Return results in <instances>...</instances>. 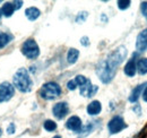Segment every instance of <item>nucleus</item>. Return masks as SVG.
Here are the masks:
<instances>
[{
    "label": "nucleus",
    "instance_id": "25",
    "mask_svg": "<svg viewBox=\"0 0 147 138\" xmlns=\"http://www.w3.org/2000/svg\"><path fill=\"white\" fill-rule=\"evenodd\" d=\"M67 88L69 89V91H75L76 88H77V85H76V83H75V80H68V83H67Z\"/></svg>",
    "mask_w": 147,
    "mask_h": 138
},
{
    "label": "nucleus",
    "instance_id": "33",
    "mask_svg": "<svg viewBox=\"0 0 147 138\" xmlns=\"http://www.w3.org/2000/svg\"><path fill=\"white\" fill-rule=\"evenodd\" d=\"M146 18H147V16H146Z\"/></svg>",
    "mask_w": 147,
    "mask_h": 138
},
{
    "label": "nucleus",
    "instance_id": "6",
    "mask_svg": "<svg viewBox=\"0 0 147 138\" xmlns=\"http://www.w3.org/2000/svg\"><path fill=\"white\" fill-rule=\"evenodd\" d=\"M15 95V87L8 82L0 84V103L8 102Z\"/></svg>",
    "mask_w": 147,
    "mask_h": 138
},
{
    "label": "nucleus",
    "instance_id": "22",
    "mask_svg": "<svg viewBox=\"0 0 147 138\" xmlns=\"http://www.w3.org/2000/svg\"><path fill=\"white\" fill-rule=\"evenodd\" d=\"M74 80H75V83H76V85H77V86L80 87V86H83V85H84L88 79H87L85 76H83V75H77V76L75 77V79H74Z\"/></svg>",
    "mask_w": 147,
    "mask_h": 138
},
{
    "label": "nucleus",
    "instance_id": "9",
    "mask_svg": "<svg viewBox=\"0 0 147 138\" xmlns=\"http://www.w3.org/2000/svg\"><path fill=\"white\" fill-rule=\"evenodd\" d=\"M136 50H137V52H144L147 50V28L143 30L137 35Z\"/></svg>",
    "mask_w": 147,
    "mask_h": 138
},
{
    "label": "nucleus",
    "instance_id": "18",
    "mask_svg": "<svg viewBox=\"0 0 147 138\" xmlns=\"http://www.w3.org/2000/svg\"><path fill=\"white\" fill-rule=\"evenodd\" d=\"M95 129V123L94 122H90V123H87L86 126H84V127H82V129L78 131V137L79 138H83V137H86L87 135H90L91 133H92L93 130Z\"/></svg>",
    "mask_w": 147,
    "mask_h": 138
},
{
    "label": "nucleus",
    "instance_id": "24",
    "mask_svg": "<svg viewBox=\"0 0 147 138\" xmlns=\"http://www.w3.org/2000/svg\"><path fill=\"white\" fill-rule=\"evenodd\" d=\"M6 131H7L8 135H13V134H15V131H16V126H15V123H14V122L9 123V126L7 127Z\"/></svg>",
    "mask_w": 147,
    "mask_h": 138
},
{
    "label": "nucleus",
    "instance_id": "26",
    "mask_svg": "<svg viewBox=\"0 0 147 138\" xmlns=\"http://www.w3.org/2000/svg\"><path fill=\"white\" fill-rule=\"evenodd\" d=\"M140 10H142V14L146 17L147 16V1L142 2V5H140Z\"/></svg>",
    "mask_w": 147,
    "mask_h": 138
},
{
    "label": "nucleus",
    "instance_id": "14",
    "mask_svg": "<svg viewBox=\"0 0 147 138\" xmlns=\"http://www.w3.org/2000/svg\"><path fill=\"white\" fill-rule=\"evenodd\" d=\"M25 16L27 17L28 20L34 22V20H36L37 18L41 16V12L36 7H28L25 10Z\"/></svg>",
    "mask_w": 147,
    "mask_h": 138
},
{
    "label": "nucleus",
    "instance_id": "21",
    "mask_svg": "<svg viewBox=\"0 0 147 138\" xmlns=\"http://www.w3.org/2000/svg\"><path fill=\"white\" fill-rule=\"evenodd\" d=\"M117 5H118V8L120 10H126V9H128L129 7H130L131 1H129V0H119L117 2Z\"/></svg>",
    "mask_w": 147,
    "mask_h": 138
},
{
    "label": "nucleus",
    "instance_id": "3",
    "mask_svg": "<svg viewBox=\"0 0 147 138\" xmlns=\"http://www.w3.org/2000/svg\"><path fill=\"white\" fill-rule=\"evenodd\" d=\"M61 87L58 83L55 82H48L45 84H43V86L41 87L38 94L42 99L47 100V101H51L55 100L57 97H59L61 95Z\"/></svg>",
    "mask_w": 147,
    "mask_h": 138
},
{
    "label": "nucleus",
    "instance_id": "11",
    "mask_svg": "<svg viewBox=\"0 0 147 138\" xmlns=\"http://www.w3.org/2000/svg\"><path fill=\"white\" fill-rule=\"evenodd\" d=\"M136 55H137V53H134L132 58L129 59V61L126 64V66L123 68L125 75L128 76V77H134L136 75V72H137V68H136Z\"/></svg>",
    "mask_w": 147,
    "mask_h": 138
},
{
    "label": "nucleus",
    "instance_id": "17",
    "mask_svg": "<svg viewBox=\"0 0 147 138\" xmlns=\"http://www.w3.org/2000/svg\"><path fill=\"white\" fill-rule=\"evenodd\" d=\"M78 58H79V51L77 49H75V48H70L67 52V61L70 65H74V64L77 62Z\"/></svg>",
    "mask_w": 147,
    "mask_h": 138
},
{
    "label": "nucleus",
    "instance_id": "27",
    "mask_svg": "<svg viewBox=\"0 0 147 138\" xmlns=\"http://www.w3.org/2000/svg\"><path fill=\"white\" fill-rule=\"evenodd\" d=\"M80 43H82V45H84V47H88V45H90V39H88L87 36H83V37L80 39Z\"/></svg>",
    "mask_w": 147,
    "mask_h": 138
},
{
    "label": "nucleus",
    "instance_id": "15",
    "mask_svg": "<svg viewBox=\"0 0 147 138\" xmlns=\"http://www.w3.org/2000/svg\"><path fill=\"white\" fill-rule=\"evenodd\" d=\"M0 10H1L2 16H5V17H10V16L14 14V12H15L16 9H15V6H14L13 2H5V3L2 5V8H1Z\"/></svg>",
    "mask_w": 147,
    "mask_h": 138
},
{
    "label": "nucleus",
    "instance_id": "10",
    "mask_svg": "<svg viewBox=\"0 0 147 138\" xmlns=\"http://www.w3.org/2000/svg\"><path fill=\"white\" fill-rule=\"evenodd\" d=\"M82 127H83L82 119L77 116H71L66 122V128L71 131H75V133H78L82 129Z\"/></svg>",
    "mask_w": 147,
    "mask_h": 138
},
{
    "label": "nucleus",
    "instance_id": "5",
    "mask_svg": "<svg viewBox=\"0 0 147 138\" xmlns=\"http://www.w3.org/2000/svg\"><path fill=\"white\" fill-rule=\"evenodd\" d=\"M126 128H127V123L125 122V119L121 116H114L108 123V129L111 135L119 134Z\"/></svg>",
    "mask_w": 147,
    "mask_h": 138
},
{
    "label": "nucleus",
    "instance_id": "7",
    "mask_svg": "<svg viewBox=\"0 0 147 138\" xmlns=\"http://www.w3.org/2000/svg\"><path fill=\"white\" fill-rule=\"evenodd\" d=\"M69 113V105L67 102H58L52 108V114L58 120H62Z\"/></svg>",
    "mask_w": 147,
    "mask_h": 138
},
{
    "label": "nucleus",
    "instance_id": "23",
    "mask_svg": "<svg viewBox=\"0 0 147 138\" xmlns=\"http://www.w3.org/2000/svg\"><path fill=\"white\" fill-rule=\"evenodd\" d=\"M87 16H88V13H87V12H80V13L76 16V23H78V24H83V23L86 20Z\"/></svg>",
    "mask_w": 147,
    "mask_h": 138
},
{
    "label": "nucleus",
    "instance_id": "13",
    "mask_svg": "<svg viewBox=\"0 0 147 138\" xmlns=\"http://www.w3.org/2000/svg\"><path fill=\"white\" fill-rule=\"evenodd\" d=\"M86 111H87V113H88L90 116H97V114H100L101 111H102V104H101L100 101H97V100L92 101L91 103L87 105Z\"/></svg>",
    "mask_w": 147,
    "mask_h": 138
},
{
    "label": "nucleus",
    "instance_id": "29",
    "mask_svg": "<svg viewBox=\"0 0 147 138\" xmlns=\"http://www.w3.org/2000/svg\"><path fill=\"white\" fill-rule=\"evenodd\" d=\"M142 97H143V100L147 102V86L145 87V89L143 91V93H142Z\"/></svg>",
    "mask_w": 147,
    "mask_h": 138
},
{
    "label": "nucleus",
    "instance_id": "2",
    "mask_svg": "<svg viewBox=\"0 0 147 138\" xmlns=\"http://www.w3.org/2000/svg\"><path fill=\"white\" fill-rule=\"evenodd\" d=\"M13 86L22 93H28L33 88V80L25 68H19L13 77Z\"/></svg>",
    "mask_w": 147,
    "mask_h": 138
},
{
    "label": "nucleus",
    "instance_id": "32",
    "mask_svg": "<svg viewBox=\"0 0 147 138\" xmlns=\"http://www.w3.org/2000/svg\"><path fill=\"white\" fill-rule=\"evenodd\" d=\"M1 134H2V131H1V129H0V136H1Z\"/></svg>",
    "mask_w": 147,
    "mask_h": 138
},
{
    "label": "nucleus",
    "instance_id": "19",
    "mask_svg": "<svg viewBox=\"0 0 147 138\" xmlns=\"http://www.w3.org/2000/svg\"><path fill=\"white\" fill-rule=\"evenodd\" d=\"M11 39H13V36L10 34L0 31V49H1V48H5V47L11 41Z\"/></svg>",
    "mask_w": 147,
    "mask_h": 138
},
{
    "label": "nucleus",
    "instance_id": "31",
    "mask_svg": "<svg viewBox=\"0 0 147 138\" xmlns=\"http://www.w3.org/2000/svg\"><path fill=\"white\" fill-rule=\"evenodd\" d=\"M1 16H2V14H1V10H0V19H1Z\"/></svg>",
    "mask_w": 147,
    "mask_h": 138
},
{
    "label": "nucleus",
    "instance_id": "28",
    "mask_svg": "<svg viewBox=\"0 0 147 138\" xmlns=\"http://www.w3.org/2000/svg\"><path fill=\"white\" fill-rule=\"evenodd\" d=\"M13 3H14V6H15V9L17 10V9H19V8L22 7L23 1H13Z\"/></svg>",
    "mask_w": 147,
    "mask_h": 138
},
{
    "label": "nucleus",
    "instance_id": "16",
    "mask_svg": "<svg viewBox=\"0 0 147 138\" xmlns=\"http://www.w3.org/2000/svg\"><path fill=\"white\" fill-rule=\"evenodd\" d=\"M136 68L139 75L144 76L147 74V58H139L136 61Z\"/></svg>",
    "mask_w": 147,
    "mask_h": 138
},
{
    "label": "nucleus",
    "instance_id": "30",
    "mask_svg": "<svg viewBox=\"0 0 147 138\" xmlns=\"http://www.w3.org/2000/svg\"><path fill=\"white\" fill-rule=\"evenodd\" d=\"M52 138H61V136H60V135H57V136H55V137H52Z\"/></svg>",
    "mask_w": 147,
    "mask_h": 138
},
{
    "label": "nucleus",
    "instance_id": "12",
    "mask_svg": "<svg viewBox=\"0 0 147 138\" xmlns=\"http://www.w3.org/2000/svg\"><path fill=\"white\" fill-rule=\"evenodd\" d=\"M146 86H147V82L146 83H144V84H139V85H137V86L135 87V88L131 91L130 95H129V102H131V103H136V102L138 101V99L140 97L143 91L145 89V87Z\"/></svg>",
    "mask_w": 147,
    "mask_h": 138
},
{
    "label": "nucleus",
    "instance_id": "1",
    "mask_svg": "<svg viewBox=\"0 0 147 138\" xmlns=\"http://www.w3.org/2000/svg\"><path fill=\"white\" fill-rule=\"evenodd\" d=\"M127 54H128L127 48L121 45L96 65V74L102 83L109 84L112 82L118 70V67L125 61Z\"/></svg>",
    "mask_w": 147,
    "mask_h": 138
},
{
    "label": "nucleus",
    "instance_id": "8",
    "mask_svg": "<svg viewBox=\"0 0 147 138\" xmlns=\"http://www.w3.org/2000/svg\"><path fill=\"white\" fill-rule=\"evenodd\" d=\"M97 91H98V86L93 85L90 79H88L83 86L79 87V93H80V95L84 96V97H93V96L97 93Z\"/></svg>",
    "mask_w": 147,
    "mask_h": 138
},
{
    "label": "nucleus",
    "instance_id": "20",
    "mask_svg": "<svg viewBox=\"0 0 147 138\" xmlns=\"http://www.w3.org/2000/svg\"><path fill=\"white\" fill-rule=\"evenodd\" d=\"M43 128H44L47 131L52 133V131H55V129H57V123H55L53 120L48 119V120L44 121V123H43Z\"/></svg>",
    "mask_w": 147,
    "mask_h": 138
},
{
    "label": "nucleus",
    "instance_id": "4",
    "mask_svg": "<svg viewBox=\"0 0 147 138\" xmlns=\"http://www.w3.org/2000/svg\"><path fill=\"white\" fill-rule=\"evenodd\" d=\"M20 51H22V53H23L27 59H30V60H34V59H36L37 57L40 55V48H38V44L36 43V41L33 40V39L26 40V41L22 44Z\"/></svg>",
    "mask_w": 147,
    "mask_h": 138
}]
</instances>
